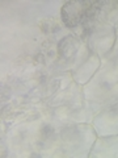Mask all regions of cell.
<instances>
[{
	"label": "cell",
	"instance_id": "1",
	"mask_svg": "<svg viewBox=\"0 0 118 158\" xmlns=\"http://www.w3.org/2000/svg\"><path fill=\"white\" fill-rule=\"evenodd\" d=\"M93 4L89 3H68L62 9V19L66 25L73 27L81 23L83 19L87 17V13L92 11L91 7Z\"/></svg>",
	"mask_w": 118,
	"mask_h": 158
}]
</instances>
